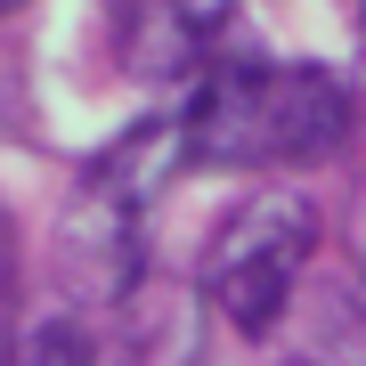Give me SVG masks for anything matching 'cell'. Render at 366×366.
<instances>
[{
  "instance_id": "6da1fadb",
  "label": "cell",
  "mask_w": 366,
  "mask_h": 366,
  "mask_svg": "<svg viewBox=\"0 0 366 366\" xmlns=\"http://www.w3.org/2000/svg\"><path fill=\"white\" fill-rule=\"evenodd\" d=\"M187 171H310L358 139L350 81L317 57L228 49L179 106Z\"/></svg>"
},
{
  "instance_id": "7a4b0ae2",
  "label": "cell",
  "mask_w": 366,
  "mask_h": 366,
  "mask_svg": "<svg viewBox=\"0 0 366 366\" xmlns=\"http://www.w3.org/2000/svg\"><path fill=\"white\" fill-rule=\"evenodd\" d=\"M187 171V131L179 114H139L122 139H106L74 171L57 204V277L90 310H122L147 285V212L163 187Z\"/></svg>"
},
{
  "instance_id": "3957f363",
  "label": "cell",
  "mask_w": 366,
  "mask_h": 366,
  "mask_svg": "<svg viewBox=\"0 0 366 366\" xmlns=\"http://www.w3.org/2000/svg\"><path fill=\"white\" fill-rule=\"evenodd\" d=\"M317 204L301 187H252L236 196L204 236V261H196V293L212 301V317H228L236 334L261 342L277 317L301 301L317 261Z\"/></svg>"
},
{
  "instance_id": "277c9868",
  "label": "cell",
  "mask_w": 366,
  "mask_h": 366,
  "mask_svg": "<svg viewBox=\"0 0 366 366\" xmlns=\"http://www.w3.org/2000/svg\"><path fill=\"white\" fill-rule=\"evenodd\" d=\"M244 0H131L122 9V66L139 81H187L196 90L204 66L220 57V33L236 25Z\"/></svg>"
},
{
  "instance_id": "5b68a950",
  "label": "cell",
  "mask_w": 366,
  "mask_h": 366,
  "mask_svg": "<svg viewBox=\"0 0 366 366\" xmlns=\"http://www.w3.org/2000/svg\"><path fill=\"white\" fill-rule=\"evenodd\" d=\"M114 358L122 366H212V301L196 293V277H155L122 301Z\"/></svg>"
},
{
  "instance_id": "8992f818",
  "label": "cell",
  "mask_w": 366,
  "mask_h": 366,
  "mask_svg": "<svg viewBox=\"0 0 366 366\" xmlns=\"http://www.w3.org/2000/svg\"><path fill=\"white\" fill-rule=\"evenodd\" d=\"M261 366H366V293L350 277H310L261 334Z\"/></svg>"
},
{
  "instance_id": "52a82bcc",
  "label": "cell",
  "mask_w": 366,
  "mask_h": 366,
  "mask_svg": "<svg viewBox=\"0 0 366 366\" xmlns=\"http://www.w3.org/2000/svg\"><path fill=\"white\" fill-rule=\"evenodd\" d=\"M9 366H98V350H90V326H81L74 310H49V317H33V326L16 334Z\"/></svg>"
},
{
  "instance_id": "ba28073f",
  "label": "cell",
  "mask_w": 366,
  "mask_h": 366,
  "mask_svg": "<svg viewBox=\"0 0 366 366\" xmlns=\"http://www.w3.org/2000/svg\"><path fill=\"white\" fill-rule=\"evenodd\" d=\"M16 220H9V204H0V366H9V350H16Z\"/></svg>"
},
{
  "instance_id": "9c48e42d",
  "label": "cell",
  "mask_w": 366,
  "mask_h": 366,
  "mask_svg": "<svg viewBox=\"0 0 366 366\" xmlns=\"http://www.w3.org/2000/svg\"><path fill=\"white\" fill-rule=\"evenodd\" d=\"M334 236H342V261H350V285L366 293V179L342 196V220H334Z\"/></svg>"
},
{
  "instance_id": "30bf717a",
  "label": "cell",
  "mask_w": 366,
  "mask_h": 366,
  "mask_svg": "<svg viewBox=\"0 0 366 366\" xmlns=\"http://www.w3.org/2000/svg\"><path fill=\"white\" fill-rule=\"evenodd\" d=\"M358 66H366V0H358Z\"/></svg>"
},
{
  "instance_id": "8fae6325",
  "label": "cell",
  "mask_w": 366,
  "mask_h": 366,
  "mask_svg": "<svg viewBox=\"0 0 366 366\" xmlns=\"http://www.w3.org/2000/svg\"><path fill=\"white\" fill-rule=\"evenodd\" d=\"M16 9H25V0H0V16H16Z\"/></svg>"
}]
</instances>
